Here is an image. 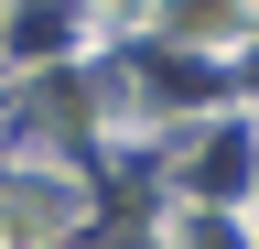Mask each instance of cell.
Here are the masks:
<instances>
[{"label":"cell","instance_id":"1","mask_svg":"<svg viewBox=\"0 0 259 249\" xmlns=\"http://www.w3.org/2000/svg\"><path fill=\"white\" fill-rule=\"evenodd\" d=\"M54 238V206L44 195H0V249H44Z\"/></svg>","mask_w":259,"mask_h":249}]
</instances>
